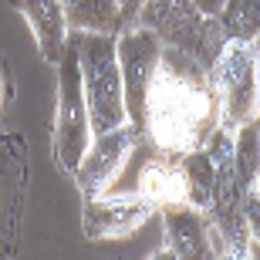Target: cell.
Returning a JSON list of instances; mask_svg holds the SVG:
<instances>
[{
	"instance_id": "obj_1",
	"label": "cell",
	"mask_w": 260,
	"mask_h": 260,
	"mask_svg": "<svg viewBox=\"0 0 260 260\" xmlns=\"http://www.w3.org/2000/svg\"><path fill=\"white\" fill-rule=\"evenodd\" d=\"M220 128V98L210 71L186 51L166 48L155 61L142 102L145 142L169 155H186L203 149Z\"/></svg>"
},
{
	"instance_id": "obj_2",
	"label": "cell",
	"mask_w": 260,
	"mask_h": 260,
	"mask_svg": "<svg viewBox=\"0 0 260 260\" xmlns=\"http://www.w3.org/2000/svg\"><path fill=\"white\" fill-rule=\"evenodd\" d=\"M115 38L118 34L68 30V41L75 44L78 64H81V85H85L91 139L128 122V115H125V85H122Z\"/></svg>"
},
{
	"instance_id": "obj_3",
	"label": "cell",
	"mask_w": 260,
	"mask_h": 260,
	"mask_svg": "<svg viewBox=\"0 0 260 260\" xmlns=\"http://www.w3.org/2000/svg\"><path fill=\"white\" fill-rule=\"evenodd\" d=\"M135 27L152 30L166 48L186 51L206 71L216 64L220 51L230 44L220 27V17H206L196 0H145Z\"/></svg>"
},
{
	"instance_id": "obj_4",
	"label": "cell",
	"mask_w": 260,
	"mask_h": 260,
	"mask_svg": "<svg viewBox=\"0 0 260 260\" xmlns=\"http://www.w3.org/2000/svg\"><path fill=\"white\" fill-rule=\"evenodd\" d=\"M220 98V125L237 132L260 115V41H230L210 68Z\"/></svg>"
},
{
	"instance_id": "obj_5",
	"label": "cell",
	"mask_w": 260,
	"mask_h": 260,
	"mask_svg": "<svg viewBox=\"0 0 260 260\" xmlns=\"http://www.w3.org/2000/svg\"><path fill=\"white\" fill-rule=\"evenodd\" d=\"M128 162H132L128 183L108 186L102 196H142L155 206V213L169 206H189V169L183 155L159 152L142 139L132 149Z\"/></svg>"
},
{
	"instance_id": "obj_6",
	"label": "cell",
	"mask_w": 260,
	"mask_h": 260,
	"mask_svg": "<svg viewBox=\"0 0 260 260\" xmlns=\"http://www.w3.org/2000/svg\"><path fill=\"white\" fill-rule=\"evenodd\" d=\"M91 145V122H88V102L81 85V64L78 51L68 41L58 61V112H54V159L64 173H75L81 155Z\"/></svg>"
},
{
	"instance_id": "obj_7",
	"label": "cell",
	"mask_w": 260,
	"mask_h": 260,
	"mask_svg": "<svg viewBox=\"0 0 260 260\" xmlns=\"http://www.w3.org/2000/svg\"><path fill=\"white\" fill-rule=\"evenodd\" d=\"M27 142L14 132H0V257H14L20 220L27 206Z\"/></svg>"
},
{
	"instance_id": "obj_8",
	"label": "cell",
	"mask_w": 260,
	"mask_h": 260,
	"mask_svg": "<svg viewBox=\"0 0 260 260\" xmlns=\"http://www.w3.org/2000/svg\"><path fill=\"white\" fill-rule=\"evenodd\" d=\"M139 142H142V132L132 122L112 128V132L95 135L91 145H88V152L81 155L78 169L71 173L78 189H81V196L85 200H95V196L105 193L108 186H112V179H118L122 166L128 162V155H132V149Z\"/></svg>"
},
{
	"instance_id": "obj_9",
	"label": "cell",
	"mask_w": 260,
	"mask_h": 260,
	"mask_svg": "<svg viewBox=\"0 0 260 260\" xmlns=\"http://www.w3.org/2000/svg\"><path fill=\"white\" fill-rule=\"evenodd\" d=\"M115 48H118V68H122V85H125V115L142 132V102L149 78L155 71V61L162 54V41L145 27H128L115 38Z\"/></svg>"
},
{
	"instance_id": "obj_10",
	"label": "cell",
	"mask_w": 260,
	"mask_h": 260,
	"mask_svg": "<svg viewBox=\"0 0 260 260\" xmlns=\"http://www.w3.org/2000/svg\"><path fill=\"white\" fill-rule=\"evenodd\" d=\"M159 216H162L166 243L176 253V260H216L230 253L223 233L200 206H169L159 210Z\"/></svg>"
},
{
	"instance_id": "obj_11",
	"label": "cell",
	"mask_w": 260,
	"mask_h": 260,
	"mask_svg": "<svg viewBox=\"0 0 260 260\" xmlns=\"http://www.w3.org/2000/svg\"><path fill=\"white\" fill-rule=\"evenodd\" d=\"M155 213L142 196H95L81 206V230L88 240H125Z\"/></svg>"
},
{
	"instance_id": "obj_12",
	"label": "cell",
	"mask_w": 260,
	"mask_h": 260,
	"mask_svg": "<svg viewBox=\"0 0 260 260\" xmlns=\"http://www.w3.org/2000/svg\"><path fill=\"white\" fill-rule=\"evenodd\" d=\"M10 4L24 14L30 34L38 41L41 58L58 68L61 54H64V48H68V30H71L61 0H10Z\"/></svg>"
},
{
	"instance_id": "obj_13",
	"label": "cell",
	"mask_w": 260,
	"mask_h": 260,
	"mask_svg": "<svg viewBox=\"0 0 260 260\" xmlns=\"http://www.w3.org/2000/svg\"><path fill=\"white\" fill-rule=\"evenodd\" d=\"M71 30H98V34H118V0H61Z\"/></svg>"
},
{
	"instance_id": "obj_14",
	"label": "cell",
	"mask_w": 260,
	"mask_h": 260,
	"mask_svg": "<svg viewBox=\"0 0 260 260\" xmlns=\"http://www.w3.org/2000/svg\"><path fill=\"white\" fill-rule=\"evenodd\" d=\"M233 166L243 189H253V179L260 176V115L233 132Z\"/></svg>"
},
{
	"instance_id": "obj_15",
	"label": "cell",
	"mask_w": 260,
	"mask_h": 260,
	"mask_svg": "<svg viewBox=\"0 0 260 260\" xmlns=\"http://www.w3.org/2000/svg\"><path fill=\"white\" fill-rule=\"evenodd\" d=\"M216 17L226 41H260V0H226Z\"/></svg>"
},
{
	"instance_id": "obj_16",
	"label": "cell",
	"mask_w": 260,
	"mask_h": 260,
	"mask_svg": "<svg viewBox=\"0 0 260 260\" xmlns=\"http://www.w3.org/2000/svg\"><path fill=\"white\" fill-rule=\"evenodd\" d=\"M243 220H247V233H250V240L260 247V193H257V189H250V193H247Z\"/></svg>"
},
{
	"instance_id": "obj_17",
	"label": "cell",
	"mask_w": 260,
	"mask_h": 260,
	"mask_svg": "<svg viewBox=\"0 0 260 260\" xmlns=\"http://www.w3.org/2000/svg\"><path fill=\"white\" fill-rule=\"evenodd\" d=\"M145 0H118V17H122V30L135 27V20H139V10H142ZM118 30V34H122Z\"/></svg>"
},
{
	"instance_id": "obj_18",
	"label": "cell",
	"mask_w": 260,
	"mask_h": 260,
	"mask_svg": "<svg viewBox=\"0 0 260 260\" xmlns=\"http://www.w3.org/2000/svg\"><path fill=\"white\" fill-rule=\"evenodd\" d=\"M10 95H14V78H10L7 61H0V112H4V105L10 102Z\"/></svg>"
},
{
	"instance_id": "obj_19",
	"label": "cell",
	"mask_w": 260,
	"mask_h": 260,
	"mask_svg": "<svg viewBox=\"0 0 260 260\" xmlns=\"http://www.w3.org/2000/svg\"><path fill=\"white\" fill-rule=\"evenodd\" d=\"M223 4H226V0H196V7H200L206 17H216V14L223 10Z\"/></svg>"
},
{
	"instance_id": "obj_20",
	"label": "cell",
	"mask_w": 260,
	"mask_h": 260,
	"mask_svg": "<svg viewBox=\"0 0 260 260\" xmlns=\"http://www.w3.org/2000/svg\"><path fill=\"white\" fill-rule=\"evenodd\" d=\"M149 260H176V253L169 250V247H166V250H155V253H152Z\"/></svg>"
},
{
	"instance_id": "obj_21",
	"label": "cell",
	"mask_w": 260,
	"mask_h": 260,
	"mask_svg": "<svg viewBox=\"0 0 260 260\" xmlns=\"http://www.w3.org/2000/svg\"><path fill=\"white\" fill-rule=\"evenodd\" d=\"M216 260H253V257L250 253H233L230 250V253H223V257H216Z\"/></svg>"
},
{
	"instance_id": "obj_22",
	"label": "cell",
	"mask_w": 260,
	"mask_h": 260,
	"mask_svg": "<svg viewBox=\"0 0 260 260\" xmlns=\"http://www.w3.org/2000/svg\"><path fill=\"white\" fill-rule=\"evenodd\" d=\"M0 260H10V257H0Z\"/></svg>"
}]
</instances>
